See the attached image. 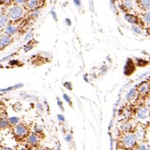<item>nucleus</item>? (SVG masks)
<instances>
[{
	"instance_id": "2eb2a0df",
	"label": "nucleus",
	"mask_w": 150,
	"mask_h": 150,
	"mask_svg": "<svg viewBox=\"0 0 150 150\" xmlns=\"http://www.w3.org/2000/svg\"><path fill=\"white\" fill-rule=\"evenodd\" d=\"M9 22H10V20L7 14H4V13L0 14V30L4 29Z\"/></svg>"
},
{
	"instance_id": "6e6552de",
	"label": "nucleus",
	"mask_w": 150,
	"mask_h": 150,
	"mask_svg": "<svg viewBox=\"0 0 150 150\" xmlns=\"http://www.w3.org/2000/svg\"><path fill=\"white\" fill-rule=\"evenodd\" d=\"M40 4H41V0H27L24 5V7L27 10L33 11L35 9L39 8Z\"/></svg>"
},
{
	"instance_id": "9b49d317",
	"label": "nucleus",
	"mask_w": 150,
	"mask_h": 150,
	"mask_svg": "<svg viewBox=\"0 0 150 150\" xmlns=\"http://www.w3.org/2000/svg\"><path fill=\"white\" fill-rule=\"evenodd\" d=\"M134 128H135V127H133V126L132 125V123H131V122H130L129 120H125V121L120 125V127H119V129H120L122 133L133 131Z\"/></svg>"
},
{
	"instance_id": "aec40b11",
	"label": "nucleus",
	"mask_w": 150,
	"mask_h": 150,
	"mask_svg": "<svg viewBox=\"0 0 150 150\" xmlns=\"http://www.w3.org/2000/svg\"><path fill=\"white\" fill-rule=\"evenodd\" d=\"M26 1L27 0H13V3L15 4H19V5H25Z\"/></svg>"
},
{
	"instance_id": "4be33fe9",
	"label": "nucleus",
	"mask_w": 150,
	"mask_h": 150,
	"mask_svg": "<svg viewBox=\"0 0 150 150\" xmlns=\"http://www.w3.org/2000/svg\"><path fill=\"white\" fill-rule=\"evenodd\" d=\"M0 35H1V33H0Z\"/></svg>"
},
{
	"instance_id": "39448f33",
	"label": "nucleus",
	"mask_w": 150,
	"mask_h": 150,
	"mask_svg": "<svg viewBox=\"0 0 150 150\" xmlns=\"http://www.w3.org/2000/svg\"><path fill=\"white\" fill-rule=\"evenodd\" d=\"M122 6L127 13H132L138 7L137 0H122Z\"/></svg>"
},
{
	"instance_id": "dca6fc26",
	"label": "nucleus",
	"mask_w": 150,
	"mask_h": 150,
	"mask_svg": "<svg viewBox=\"0 0 150 150\" xmlns=\"http://www.w3.org/2000/svg\"><path fill=\"white\" fill-rule=\"evenodd\" d=\"M142 23L145 25L150 26V11H144L142 15Z\"/></svg>"
},
{
	"instance_id": "f03ea898",
	"label": "nucleus",
	"mask_w": 150,
	"mask_h": 150,
	"mask_svg": "<svg viewBox=\"0 0 150 150\" xmlns=\"http://www.w3.org/2000/svg\"><path fill=\"white\" fill-rule=\"evenodd\" d=\"M25 13V8L23 5H19L12 4L9 6H8L6 14L8 16L10 22H17L21 20Z\"/></svg>"
},
{
	"instance_id": "6ab92c4d",
	"label": "nucleus",
	"mask_w": 150,
	"mask_h": 150,
	"mask_svg": "<svg viewBox=\"0 0 150 150\" xmlns=\"http://www.w3.org/2000/svg\"><path fill=\"white\" fill-rule=\"evenodd\" d=\"M8 122H9V124H12V125H16L19 123V119L17 117H12L10 119H8Z\"/></svg>"
},
{
	"instance_id": "4468645a",
	"label": "nucleus",
	"mask_w": 150,
	"mask_h": 150,
	"mask_svg": "<svg viewBox=\"0 0 150 150\" xmlns=\"http://www.w3.org/2000/svg\"><path fill=\"white\" fill-rule=\"evenodd\" d=\"M137 3L143 11H150V0H137Z\"/></svg>"
},
{
	"instance_id": "f8f14e48",
	"label": "nucleus",
	"mask_w": 150,
	"mask_h": 150,
	"mask_svg": "<svg viewBox=\"0 0 150 150\" xmlns=\"http://www.w3.org/2000/svg\"><path fill=\"white\" fill-rule=\"evenodd\" d=\"M125 20L127 21H128L129 23L132 24V25H139L140 23V19L136 16L135 14H131V13H127L125 14Z\"/></svg>"
},
{
	"instance_id": "412c9836",
	"label": "nucleus",
	"mask_w": 150,
	"mask_h": 150,
	"mask_svg": "<svg viewBox=\"0 0 150 150\" xmlns=\"http://www.w3.org/2000/svg\"><path fill=\"white\" fill-rule=\"evenodd\" d=\"M74 3H76L78 5H79V0H74Z\"/></svg>"
},
{
	"instance_id": "a211bd4d",
	"label": "nucleus",
	"mask_w": 150,
	"mask_h": 150,
	"mask_svg": "<svg viewBox=\"0 0 150 150\" xmlns=\"http://www.w3.org/2000/svg\"><path fill=\"white\" fill-rule=\"evenodd\" d=\"M144 101H143V104L150 109V94H149L147 96H145L144 98Z\"/></svg>"
},
{
	"instance_id": "f257e3e1",
	"label": "nucleus",
	"mask_w": 150,
	"mask_h": 150,
	"mask_svg": "<svg viewBox=\"0 0 150 150\" xmlns=\"http://www.w3.org/2000/svg\"><path fill=\"white\" fill-rule=\"evenodd\" d=\"M119 143H120L121 149H135L137 143V139L134 132L131 131V132L122 133L121 137L119 139Z\"/></svg>"
},
{
	"instance_id": "1a4fd4ad",
	"label": "nucleus",
	"mask_w": 150,
	"mask_h": 150,
	"mask_svg": "<svg viewBox=\"0 0 150 150\" xmlns=\"http://www.w3.org/2000/svg\"><path fill=\"white\" fill-rule=\"evenodd\" d=\"M4 32L5 34L9 35H12L13 36L14 35H15L18 32V26L14 25V22H11V23L9 22L7 25L4 28Z\"/></svg>"
},
{
	"instance_id": "20e7f679",
	"label": "nucleus",
	"mask_w": 150,
	"mask_h": 150,
	"mask_svg": "<svg viewBox=\"0 0 150 150\" xmlns=\"http://www.w3.org/2000/svg\"><path fill=\"white\" fill-rule=\"evenodd\" d=\"M150 116V109L148 108L144 104H141L135 111V116L137 120L144 121Z\"/></svg>"
},
{
	"instance_id": "9d476101",
	"label": "nucleus",
	"mask_w": 150,
	"mask_h": 150,
	"mask_svg": "<svg viewBox=\"0 0 150 150\" xmlns=\"http://www.w3.org/2000/svg\"><path fill=\"white\" fill-rule=\"evenodd\" d=\"M27 143L31 145V146H36L38 143H40V136L37 132H34V133H30L27 137L26 139Z\"/></svg>"
},
{
	"instance_id": "423d86ee",
	"label": "nucleus",
	"mask_w": 150,
	"mask_h": 150,
	"mask_svg": "<svg viewBox=\"0 0 150 150\" xmlns=\"http://www.w3.org/2000/svg\"><path fill=\"white\" fill-rule=\"evenodd\" d=\"M137 89L139 96L141 98H144L150 93V81L143 82Z\"/></svg>"
},
{
	"instance_id": "7ed1b4c3",
	"label": "nucleus",
	"mask_w": 150,
	"mask_h": 150,
	"mask_svg": "<svg viewBox=\"0 0 150 150\" xmlns=\"http://www.w3.org/2000/svg\"><path fill=\"white\" fill-rule=\"evenodd\" d=\"M14 133L15 137H17L18 138L23 139L25 137H27L30 134L29 127L23 123H18L14 127Z\"/></svg>"
},
{
	"instance_id": "0eeeda50",
	"label": "nucleus",
	"mask_w": 150,
	"mask_h": 150,
	"mask_svg": "<svg viewBox=\"0 0 150 150\" xmlns=\"http://www.w3.org/2000/svg\"><path fill=\"white\" fill-rule=\"evenodd\" d=\"M13 41H14V39L12 37V35H9L5 33L0 35V50L10 45L13 42Z\"/></svg>"
},
{
	"instance_id": "f3484780",
	"label": "nucleus",
	"mask_w": 150,
	"mask_h": 150,
	"mask_svg": "<svg viewBox=\"0 0 150 150\" xmlns=\"http://www.w3.org/2000/svg\"><path fill=\"white\" fill-rule=\"evenodd\" d=\"M9 125V122L8 119L5 118H0V128L1 129H4V128H6L8 127Z\"/></svg>"
},
{
	"instance_id": "ddd939ff",
	"label": "nucleus",
	"mask_w": 150,
	"mask_h": 150,
	"mask_svg": "<svg viewBox=\"0 0 150 150\" xmlns=\"http://www.w3.org/2000/svg\"><path fill=\"white\" fill-rule=\"evenodd\" d=\"M137 97H140V96L138 95L137 89L134 88V89H131L129 92L127 93V100L128 102H132L133 100H136L137 99Z\"/></svg>"
}]
</instances>
